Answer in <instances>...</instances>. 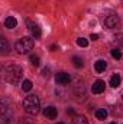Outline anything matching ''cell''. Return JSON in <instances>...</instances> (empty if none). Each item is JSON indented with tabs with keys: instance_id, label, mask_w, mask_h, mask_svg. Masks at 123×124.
I'll return each mask as SVG.
<instances>
[{
	"instance_id": "cell-1",
	"label": "cell",
	"mask_w": 123,
	"mask_h": 124,
	"mask_svg": "<svg viewBox=\"0 0 123 124\" xmlns=\"http://www.w3.org/2000/svg\"><path fill=\"white\" fill-rule=\"evenodd\" d=\"M22 74H23V71H22V68L18 66V65H7V66L3 69V77H4V79H6L7 82H10V84L19 82L20 78H22Z\"/></svg>"
},
{
	"instance_id": "cell-2",
	"label": "cell",
	"mask_w": 123,
	"mask_h": 124,
	"mask_svg": "<svg viewBox=\"0 0 123 124\" xmlns=\"http://www.w3.org/2000/svg\"><path fill=\"white\" fill-rule=\"evenodd\" d=\"M22 105H23V110L28 114H32V116L38 114L39 110H41V101H39V98L36 95H28V97H25Z\"/></svg>"
},
{
	"instance_id": "cell-3",
	"label": "cell",
	"mask_w": 123,
	"mask_h": 124,
	"mask_svg": "<svg viewBox=\"0 0 123 124\" xmlns=\"http://www.w3.org/2000/svg\"><path fill=\"white\" fill-rule=\"evenodd\" d=\"M33 48V39L29 36H23L16 42V51L19 54H28Z\"/></svg>"
},
{
	"instance_id": "cell-4",
	"label": "cell",
	"mask_w": 123,
	"mask_h": 124,
	"mask_svg": "<svg viewBox=\"0 0 123 124\" xmlns=\"http://www.w3.org/2000/svg\"><path fill=\"white\" fill-rule=\"evenodd\" d=\"M0 114H1V118H3L4 123H7L12 118V104L9 102L7 98H1V102H0Z\"/></svg>"
},
{
	"instance_id": "cell-5",
	"label": "cell",
	"mask_w": 123,
	"mask_h": 124,
	"mask_svg": "<svg viewBox=\"0 0 123 124\" xmlns=\"http://www.w3.org/2000/svg\"><path fill=\"white\" fill-rule=\"evenodd\" d=\"M103 25H104L106 28H109V29L116 28V26L119 25V17H117V15H107V16L103 19Z\"/></svg>"
},
{
	"instance_id": "cell-6",
	"label": "cell",
	"mask_w": 123,
	"mask_h": 124,
	"mask_svg": "<svg viewBox=\"0 0 123 124\" xmlns=\"http://www.w3.org/2000/svg\"><path fill=\"white\" fill-rule=\"evenodd\" d=\"M104 88H106V84H104V81H101V79H97V81L93 84L91 91H93V94H101L103 91H104Z\"/></svg>"
},
{
	"instance_id": "cell-7",
	"label": "cell",
	"mask_w": 123,
	"mask_h": 124,
	"mask_svg": "<svg viewBox=\"0 0 123 124\" xmlns=\"http://www.w3.org/2000/svg\"><path fill=\"white\" fill-rule=\"evenodd\" d=\"M55 79H57V82L61 84V85H67V84H70V81H71V78H70V75H68L67 72H60V74H57Z\"/></svg>"
},
{
	"instance_id": "cell-8",
	"label": "cell",
	"mask_w": 123,
	"mask_h": 124,
	"mask_svg": "<svg viewBox=\"0 0 123 124\" xmlns=\"http://www.w3.org/2000/svg\"><path fill=\"white\" fill-rule=\"evenodd\" d=\"M44 116H45L46 118H49V120H55V118H57V108L52 107V105L46 107V108L44 110Z\"/></svg>"
},
{
	"instance_id": "cell-9",
	"label": "cell",
	"mask_w": 123,
	"mask_h": 124,
	"mask_svg": "<svg viewBox=\"0 0 123 124\" xmlns=\"http://www.w3.org/2000/svg\"><path fill=\"white\" fill-rule=\"evenodd\" d=\"M29 31H31V33H32V38H35V39H39L41 35H42L41 28H39L38 25H35V23H29Z\"/></svg>"
},
{
	"instance_id": "cell-10",
	"label": "cell",
	"mask_w": 123,
	"mask_h": 124,
	"mask_svg": "<svg viewBox=\"0 0 123 124\" xmlns=\"http://www.w3.org/2000/svg\"><path fill=\"white\" fill-rule=\"evenodd\" d=\"M4 26H6L7 29H15V28L18 26V20H16V17L9 16V17L4 20Z\"/></svg>"
},
{
	"instance_id": "cell-11",
	"label": "cell",
	"mask_w": 123,
	"mask_h": 124,
	"mask_svg": "<svg viewBox=\"0 0 123 124\" xmlns=\"http://www.w3.org/2000/svg\"><path fill=\"white\" fill-rule=\"evenodd\" d=\"M120 84H122V77H120L119 74H114V75L110 78V85H112L113 88H119Z\"/></svg>"
},
{
	"instance_id": "cell-12",
	"label": "cell",
	"mask_w": 123,
	"mask_h": 124,
	"mask_svg": "<svg viewBox=\"0 0 123 124\" xmlns=\"http://www.w3.org/2000/svg\"><path fill=\"white\" fill-rule=\"evenodd\" d=\"M106 68H107V63H106V61H103V59H98V61L94 63V69H96V72H104Z\"/></svg>"
},
{
	"instance_id": "cell-13",
	"label": "cell",
	"mask_w": 123,
	"mask_h": 124,
	"mask_svg": "<svg viewBox=\"0 0 123 124\" xmlns=\"http://www.w3.org/2000/svg\"><path fill=\"white\" fill-rule=\"evenodd\" d=\"M0 51H1L3 55H6L7 51H9V43L6 40V38H0Z\"/></svg>"
},
{
	"instance_id": "cell-14",
	"label": "cell",
	"mask_w": 123,
	"mask_h": 124,
	"mask_svg": "<svg viewBox=\"0 0 123 124\" xmlns=\"http://www.w3.org/2000/svg\"><path fill=\"white\" fill-rule=\"evenodd\" d=\"M72 124H88V123H87V118L84 116H75L74 120H72Z\"/></svg>"
},
{
	"instance_id": "cell-15",
	"label": "cell",
	"mask_w": 123,
	"mask_h": 124,
	"mask_svg": "<svg viewBox=\"0 0 123 124\" xmlns=\"http://www.w3.org/2000/svg\"><path fill=\"white\" fill-rule=\"evenodd\" d=\"M96 117H97L98 120H106V117H107V111H106L104 108H100V110L96 111Z\"/></svg>"
},
{
	"instance_id": "cell-16",
	"label": "cell",
	"mask_w": 123,
	"mask_h": 124,
	"mask_svg": "<svg viewBox=\"0 0 123 124\" xmlns=\"http://www.w3.org/2000/svg\"><path fill=\"white\" fill-rule=\"evenodd\" d=\"M32 87H33V84H32V81H29V79H25L22 82V90L23 91H31Z\"/></svg>"
},
{
	"instance_id": "cell-17",
	"label": "cell",
	"mask_w": 123,
	"mask_h": 124,
	"mask_svg": "<svg viewBox=\"0 0 123 124\" xmlns=\"http://www.w3.org/2000/svg\"><path fill=\"white\" fill-rule=\"evenodd\" d=\"M72 62H74V66L75 68H83V65H84V62H83V59L80 56H74L72 58Z\"/></svg>"
},
{
	"instance_id": "cell-18",
	"label": "cell",
	"mask_w": 123,
	"mask_h": 124,
	"mask_svg": "<svg viewBox=\"0 0 123 124\" xmlns=\"http://www.w3.org/2000/svg\"><path fill=\"white\" fill-rule=\"evenodd\" d=\"M77 45L81 46V48H87V46H88V40L84 39V38H78V39H77Z\"/></svg>"
},
{
	"instance_id": "cell-19",
	"label": "cell",
	"mask_w": 123,
	"mask_h": 124,
	"mask_svg": "<svg viewBox=\"0 0 123 124\" xmlns=\"http://www.w3.org/2000/svg\"><path fill=\"white\" fill-rule=\"evenodd\" d=\"M112 56L114 59H122V52L119 49H112Z\"/></svg>"
},
{
	"instance_id": "cell-20",
	"label": "cell",
	"mask_w": 123,
	"mask_h": 124,
	"mask_svg": "<svg viewBox=\"0 0 123 124\" xmlns=\"http://www.w3.org/2000/svg\"><path fill=\"white\" fill-rule=\"evenodd\" d=\"M29 61H31V63L33 65V66H39V63H41V61H39V58H38V56H35V55H31Z\"/></svg>"
},
{
	"instance_id": "cell-21",
	"label": "cell",
	"mask_w": 123,
	"mask_h": 124,
	"mask_svg": "<svg viewBox=\"0 0 123 124\" xmlns=\"http://www.w3.org/2000/svg\"><path fill=\"white\" fill-rule=\"evenodd\" d=\"M42 77L49 78V77H51V69H49V68H44V69H42Z\"/></svg>"
},
{
	"instance_id": "cell-22",
	"label": "cell",
	"mask_w": 123,
	"mask_h": 124,
	"mask_svg": "<svg viewBox=\"0 0 123 124\" xmlns=\"http://www.w3.org/2000/svg\"><path fill=\"white\" fill-rule=\"evenodd\" d=\"M90 39H93V40H97V39H98V35H97V33H91V35H90Z\"/></svg>"
},
{
	"instance_id": "cell-23",
	"label": "cell",
	"mask_w": 123,
	"mask_h": 124,
	"mask_svg": "<svg viewBox=\"0 0 123 124\" xmlns=\"http://www.w3.org/2000/svg\"><path fill=\"white\" fill-rule=\"evenodd\" d=\"M67 113H68L70 116H74V110H72V108H68V110H67Z\"/></svg>"
},
{
	"instance_id": "cell-24",
	"label": "cell",
	"mask_w": 123,
	"mask_h": 124,
	"mask_svg": "<svg viewBox=\"0 0 123 124\" xmlns=\"http://www.w3.org/2000/svg\"><path fill=\"white\" fill-rule=\"evenodd\" d=\"M110 124H116V123H110Z\"/></svg>"
},
{
	"instance_id": "cell-25",
	"label": "cell",
	"mask_w": 123,
	"mask_h": 124,
	"mask_svg": "<svg viewBox=\"0 0 123 124\" xmlns=\"http://www.w3.org/2000/svg\"><path fill=\"white\" fill-rule=\"evenodd\" d=\"M58 124H64V123H58Z\"/></svg>"
},
{
	"instance_id": "cell-26",
	"label": "cell",
	"mask_w": 123,
	"mask_h": 124,
	"mask_svg": "<svg viewBox=\"0 0 123 124\" xmlns=\"http://www.w3.org/2000/svg\"><path fill=\"white\" fill-rule=\"evenodd\" d=\"M122 98H123V95H122Z\"/></svg>"
}]
</instances>
